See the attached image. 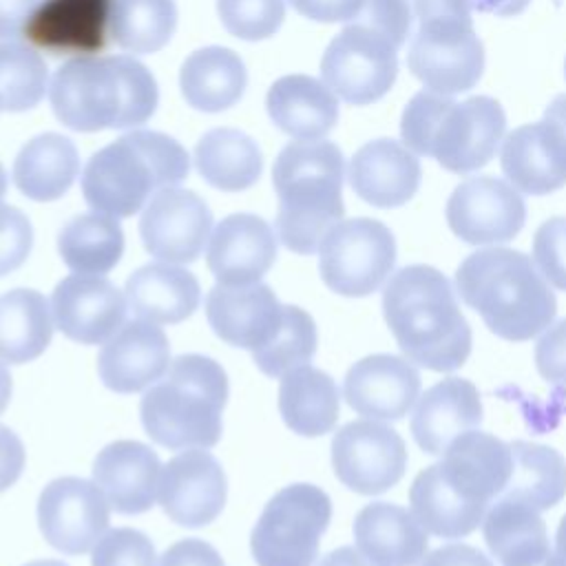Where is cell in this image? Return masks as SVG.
<instances>
[{
    "label": "cell",
    "instance_id": "2e32d148",
    "mask_svg": "<svg viewBox=\"0 0 566 566\" xmlns=\"http://www.w3.org/2000/svg\"><path fill=\"white\" fill-rule=\"evenodd\" d=\"M212 230L206 201L186 188H161L144 206L139 237L146 252L166 263H195Z\"/></svg>",
    "mask_w": 566,
    "mask_h": 566
},
{
    "label": "cell",
    "instance_id": "db71d44e",
    "mask_svg": "<svg viewBox=\"0 0 566 566\" xmlns=\"http://www.w3.org/2000/svg\"><path fill=\"white\" fill-rule=\"evenodd\" d=\"M38 0H0V40H13L24 33Z\"/></svg>",
    "mask_w": 566,
    "mask_h": 566
},
{
    "label": "cell",
    "instance_id": "44dd1931",
    "mask_svg": "<svg viewBox=\"0 0 566 566\" xmlns=\"http://www.w3.org/2000/svg\"><path fill=\"white\" fill-rule=\"evenodd\" d=\"M168 365V336L161 327L142 318L124 323L97 354L99 380L115 394L146 389L166 374Z\"/></svg>",
    "mask_w": 566,
    "mask_h": 566
},
{
    "label": "cell",
    "instance_id": "f35d334b",
    "mask_svg": "<svg viewBox=\"0 0 566 566\" xmlns=\"http://www.w3.org/2000/svg\"><path fill=\"white\" fill-rule=\"evenodd\" d=\"M500 164L511 186L524 195L539 197L566 186V177L553 166L539 142L535 122L524 124L504 137Z\"/></svg>",
    "mask_w": 566,
    "mask_h": 566
},
{
    "label": "cell",
    "instance_id": "603a6c76",
    "mask_svg": "<svg viewBox=\"0 0 566 566\" xmlns=\"http://www.w3.org/2000/svg\"><path fill=\"white\" fill-rule=\"evenodd\" d=\"M276 234L270 223L250 212H237L212 230L206 263L219 285L261 281L276 261Z\"/></svg>",
    "mask_w": 566,
    "mask_h": 566
},
{
    "label": "cell",
    "instance_id": "5b68a950",
    "mask_svg": "<svg viewBox=\"0 0 566 566\" xmlns=\"http://www.w3.org/2000/svg\"><path fill=\"white\" fill-rule=\"evenodd\" d=\"M345 157L334 142L296 139L276 157L272 184L279 197L276 237L296 254H314L343 219Z\"/></svg>",
    "mask_w": 566,
    "mask_h": 566
},
{
    "label": "cell",
    "instance_id": "ba28073f",
    "mask_svg": "<svg viewBox=\"0 0 566 566\" xmlns=\"http://www.w3.org/2000/svg\"><path fill=\"white\" fill-rule=\"evenodd\" d=\"M186 148L157 130H130L99 148L82 172V195L95 212L133 217L148 199L188 177Z\"/></svg>",
    "mask_w": 566,
    "mask_h": 566
},
{
    "label": "cell",
    "instance_id": "680465c9",
    "mask_svg": "<svg viewBox=\"0 0 566 566\" xmlns=\"http://www.w3.org/2000/svg\"><path fill=\"white\" fill-rule=\"evenodd\" d=\"M555 551H557V557L566 564V513L562 515L557 533H555Z\"/></svg>",
    "mask_w": 566,
    "mask_h": 566
},
{
    "label": "cell",
    "instance_id": "cb8c5ba5",
    "mask_svg": "<svg viewBox=\"0 0 566 566\" xmlns=\"http://www.w3.org/2000/svg\"><path fill=\"white\" fill-rule=\"evenodd\" d=\"M347 179L352 190L369 206L398 208L418 192L422 168L405 144L380 137L354 153Z\"/></svg>",
    "mask_w": 566,
    "mask_h": 566
},
{
    "label": "cell",
    "instance_id": "816d5d0a",
    "mask_svg": "<svg viewBox=\"0 0 566 566\" xmlns=\"http://www.w3.org/2000/svg\"><path fill=\"white\" fill-rule=\"evenodd\" d=\"M24 464L27 451L20 436L7 424H0V493L20 480Z\"/></svg>",
    "mask_w": 566,
    "mask_h": 566
},
{
    "label": "cell",
    "instance_id": "7c38bea8",
    "mask_svg": "<svg viewBox=\"0 0 566 566\" xmlns=\"http://www.w3.org/2000/svg\"><path fill=\"white\" fill-rule=\"evenodd\" d=\"M396 265L391 230L369 217L338 221L321 241L318 270L323 283L340 296L374 294Z\"/></svg>",
    "mask_w": 566,
    "mask_h": 566
},
{
    "label": "cell",
    "instance_id": "c3c4849f",
    "mask_svg": "<svg viewBox=\"0 0 566 566\" xmlns=\"http://www.w3.org/2000/svg\"><path fill=\"white\" fill-rule=\"evenodd\" d=\"M535 365L544 380L566 382V318L542 334L535 345Z\"/></svg>",
    "mask_w": 566,
    "mask_h": 566
},
{
    "label": "cell",
    "instance_id": "7bdbcfd3",
    "mask_svg": "<svg viewBox=\"0 0 566 566\" xmlns=\"http://www.w3.org/2000/svg\"><path fill=\"white\" fill-rule=\"evenodd\" d=\"M150 537L137 528L119 526L104 533L93 546L91 566H155Z\"/></svg>",
    "mask_w": 566,
    "mask_h": 566
},
{
    "label": "cell",
    "instance_id": "94428289",
    "mask_svg": "<svg viewBox=\"0 0 566 566\" xmlns=\"http://www.w3.org/2000/svg\"><path fill=\"white\" fill-rule=\"evenodd\" d=\"M531 566H566V564H564V562H562L557 555H553V553H551L548 557H544L542 562H537V564H531Z\"/></svg>",
    "mask_w": 566,
    "mask_h": 566
},
{
    "label": "cell",
    "instance_id": "8d00e7d4",
    "mask_svg": "<svg viewBox=\"0 0 566 566\" xmlns=\"http://www.w3.org/2000/svg\"><path fill=\"white\" fill-rule=\"evenodd\" d=\"M513 471L500 497L522 502L535 511L557 506L566 495V460L546 444L511 442Z\"/></svg>",
    "mask_w": 566,
    "mask_h": 566
},
{
    "label": "cell",
    "instance_id": "d590c367",
    "mask_svg": "<svg viewBox=\"0 0 566 566\" xmlns=\"http://www.w3.org/2000/svg\"><path fill=\"white\" fill-rule=\"evenodd\" d=\"M62 261L77 274H106L124 254V232L117 217L84 212L64 223L57 234Z\"/></svg>",
    "mask_w": 566,
    "mask_h": 566
},
{
    "label": "cell",
    "instance_id": "681fc988",
    "mask_svg": "<svg viewBox=\"0 0 566 566\" xmlns=\"http://www.w3.org/2000/svg\"><path fill=\"white\" fill-rule=\"evenodd\" d=\"M159 566H226V562L212 544L199 537H186L164 551Z\"/></svg>",
    "mask_w": 566,
    "mask_h": 566
},
{
    "label": "cell",
    "instance_id": "f546056e",
    "mask_svg": "<svg viewBox=\"0 0 566 566\" xmlns=\"http://www.w3.org/2000/svg\"><path fill=\"white\" fill-rule=\"evenodd\" d=\"M338 411L340 394L327 371L303 365L281 378L279 413L294 433L305 438L325 436L336 427Z\"/></svg>",
    "mask_w": 566,
    "mask_h": 566
},
{
    "label": "cell",
    "instance_id": "484cf974",
    "mask_svg": "<svg viewBox=\"0 0 566 566\" xmlns=\"http://www.w3.org/2000/svg\"><path fill=\"white\" fill-rule=\"evenodd\" d=\"M482 422V400L478 387L467 378H444L431 385L411 416L416 444L429 455H442L462 433Z\"/></svg>",
    "mask_w": 566,
    "mask_h": 566
},
{
    "label": "cell",
    "instance_id": "30bf717a",
    "mask_svg": "<svg viewBox=\"0 0 566 566\" xmlns=\"http://www.w3.org/2000/svg\"><path fill=\"white\" fill-rule=\"evenodd\" d=\"M329 520L332 500L321 486H283L268 500L250 533L256 566H314Z\"/></svg>",
    "mask_w": 566,
    "mask_h": 566
},
{
    "label": "cell",
    "instance_id": "7a4b0ae2",
    "mask_svg": "<svg viewBox=\"0 0 566 566\" xmlns=\"http://www.w3.org/2000/svg\"><path fill=\"white\" fill-rule=\"evenodd\" d=\"M382 316L407 360L424 369L453 371L471 354V325L451 281L433 265L413 263L391 274Z\"/></svg>",
    "mask_w": 566,
    "mask_h": 566
},
{
    "label": "cell",
    "instance_id": "3957f363",
    "mask_svg": "<svg viewBox=\"0 0 566 566\" xmlns=\"http://www.w3.org/2000/svg\"><path fill=\"white\" fill-rule=\"evenodd\" d=\"M55 117L80 133L133 128L157 108V82L133 55H84L62 64L49 88Z\"/></svg>",
    "mask_w": 566,
    "mask_h": 566
},
{
    "label": "cell",
    "instance_id": "277c9868",
    "mask_svg": "<svg viewBox=\"0 0 566 566\" xmlns=\"http://www.w3.org/2000/svg\"><path fill=\"white\" fill-rule=\"evenodd\" d=\"M460 298L504 340H528L546 329L557 301L535 261L513 248H484L455 270Z\"/></svg>",
    "mask_w": 566,
    "mask_h": 566
},
{
    "label": "cell",
    "instance_id": "60d3db41",
    "mask_svg": "<svg viewBox=\"0 0 566 566\" xmlns=\"http://www.w3.org/2000/svg\"><path fill=\"white\" fill-rule=\"evenodd\" d=\"M318 347L314 318L298 305H285L279 334L270 345L252 354L254 365L270 378H283L287 371L310 365Z\"/></svg>",
    "mask_w": 566,
    "mask_h": 566
},
{
    "label": "cell",
    "instance_id": "52a82bcc",
    "mask_svg": "<svg viewBox=\"0 0 566 566\" xmlns=\"http://www.w3.org/2000/svg\"><path fill=\"white\" fill-rule=\"evenodd\" d=\"M228 374L210 356L181 354L142 396L139 418L153 442L168 449H210L219 442Z\"/></svg>",
    "mask_w": 566,
    "mask_h": 566
},
{
    "label": "cell",
    "instance_id": "ee69618b",
    "mask_svg": "<svg viewBox=\"0 0 566 566\" xmlns=\"http://www.w3.org/2000/svg\"><path fill=\"white\" fill-rule=\"evenodd\" d=\"M533 261L553 287L566 292V217H551L535 230Z\"/></svg>",
    "mask_w": 566,
    "mask_h": 566
},
{
    "label": "cell",
    "instance_id": "5bb4252c",
    "mask_svg": "<svg viewBox=\"0 0 566 566\" xmlns=\"http://www.w3.org/2000/svg\"><path fill=\"white\" fill-rule=\"evenodd\" d=\"M108 506L95 482L75 475L55 478L38 497V526L55 551L84 555L108 528Z\"/></svg>",
    "mask_w": 566,
    "mask_h": 566
},
{
    "label": "cell",
    "instance_id": "bcb514c9",
    "mask_svg": "<svg viewBox=\"0 0 566 566\" xmlns=\"http://www.w3.org/2000/svg\"><path fill=\"white\" fill-rule=\"evenodd\" d=\"M354 20L382 29L396 42L405 44L411 35V9L407 0H365Z\"/></svg>",
    "mask_w": 566,
    "mask_h": 566
},
{
    "label": "cell",
    "instance_id": "8992f818",
    "mask_svg": "<svg viewBox=\"0 0 566 566\" xmlns=\"http://www.w3.org/2000/svg\"><path fill=\"white\" fill-rule=\"evenodd\" d=\"M504 130V108L489 95L453 102L451 95L424 88L407 102L400 117L402 144L455 175L484 168L495 157Z\"/></svg>",
    "mask_w": 566,
    "mask_h": 566
},
{
    "label": "cell",
    "instance_id": "e0dca14e",
    "mask_svg": "<svg viewBox=\"0 0 566 566\" xmlns=\"http://www.w3.org/2000/svg\"><path fill=\"white\" fill-rule=\"evenodd\" d=\"M226 497V471L206 449H186L161 467L157 500L164 513L179 526H208L223 511Z\"/></svg>",
    "mask_w": 566,
    "mask_h": 566
},
{
    "label": "cell",
    "instance_id": "d6a6232c",
    "mask_svg": "<svg viewBox=\"0 0 566 566\" xmlns=\"http://www.w3.org/2000/svg\"><path fill=\"white\" fill-rule=\"evenodd\" d=\"M80 157L60 133H42L27 142L13 161V184L33 201H55L73 186Z\"/></svg>",
    "mask_w": 566,
    "mask_h": 566
},
{
    "label": "cell",
    "instance_id": "7402d4cb",
    "mask_svg": "<svg viewBox=\"0 0 566 566\" xmlns=\"http://www.w3.org/2000/svg\"><path fill=\"white\" fill-rule=\"evenodd\" d=\"M420 394L418 369L394 354H369L354 363L343 380L345 402L360 416L400 420Z\"/></svg>",
    "mask_w": 566,
    "mask_h": 566
},
{
    "label": "cell",
    "instance_id": "9a60e30c",
    "mask_svg": "<svg viewBox=\"0 0 566 566\" xmlns=\"http://www.w3.org/2000/svg\"><path fill=\"white\" fill-rule=\"evenodd\" d=\"M444 214L451 232L464 243L495 245L520 234L526 221V206L509 181L482 175L469 177L453 188Z\"/></svg>",
    "mask_w": 566,
    "mask_h": 566
},
{
    "label": "cell",
    "instance_id": "d6986e66",
    "mask_svg": "<svg viewBox=\"0 0 566 566\" xmlns=\"http://www.w3.org/2000/svg\"><path fill=\"white\" fill-rule=\"evenodd\" d=\"M126 301L102 274H69L51 294L55 327L80 345L106 343L126 318Z\"/></svg>",
    "mask_w": 566,
    "mask_h": 566
},
{
    "label": "cell",
    "instance_id": "ab89813d",
    "mask_svg": "<svg viewBox=\"0 0 566 566\" xmlns=\"http://www.w3.org/2000/svg\"><path fill=\"white\" fill-rule=\"evenodd\" d=\"M46 64L22 42H0V108L22 113L40 104L46 93Z\"/></svg>",
    "mask_w": 566,
    "mask_h": 566
},
{
    "label": "cell",
    "instance_id": "6da1fadb",
    "mask_svg": "<svg viewBox=\"0 0 566 566\" xmlns=\"http://www.w3.org/2000/svg\"><path fill=\"white\" fill-rule=\"evenodd\" d=\"M511 471V444L471 429L444 449L440 462L413 478L409 489L411 513L431 535L442 539L467 537L502 495Z\"/></svg>",
    "mask_w": 566,
    "mask_h": 566
},
{
    "label": "cell",
    "instance_id": "83f0119b",
    "mask_svg": "<svg viewBox=\"0 0 566 566\" xmlns=\"http://www.w3.org/2000/svg\"><path fill=\"white\" fill-rule=\"evenodd\" d=\"M265 108L274 126L294 139H323L338 122L332 88L303 73L279 77L265 95Z\"/></svg>",
    "mask_w": 566,
    "mask_h": 566
},
{
    "label": "cell",
    "instance_id": "6125c7cd",
    "mask_svg": "<svg viewBox=\"0 0 566 566\" xmlns=\"http://www.w3.org/2000/svg\"><path fill=\"white\" fill-rule=\"evenodd\" d=\"M4 192H7V172H4V168L0 164V199L4 197Z\"/></svg>",
    "mask_w": 566,
    "mask_h": 566
},
{
    "label": "cell",
    "instance_id": "ffe728a7",
    "mask_svg": "<svg viewBox=\"0 0 566 566\" xmlns=\"http://www.w3.org/2000/svg\"><path fill=\"white\" fill-rule=\"evenodd\" d=\"M285 305L274 290L261 281L250 285H214L206 294V318L212 332L228 345L263 349L283 325Z\"/></svg>",
    "mask_w": 566,
    "mask_h": 566
},
{
    "label": "cell",
    "instance_id": "9c48e42d",
    "mask_svg": "<svg viewBox=\"0 0 566 566\" xmlns=\"http://www.w3.org/2000/svg\"><path fill=\"white\" fill-rule=\"evenodd\" d=\"M418 29L407 66L424 88L455 95L471 91L484 71V44L473 29L471 0H411Z\"/></svg>",
    "mask_w": 566,
    "mask_h": 566
},
{
    "label": "cell",
    "instance_id": "d4e9b609",
    "mask_svg": "<svg viewBox=\"0 0 566 566\" xmlns=\"http://www.w3.org/2000/svg\"><path fill=\"white\" fill-rule=\"evenodd\" d=\"M159 473V455L139 440H115L93 460V482L122 515H139L155 504Z\"/></svg>",
    "mask_w": 566,
    "mask_h": 566
},
{
    "label": "cell",
    "instance_id": "74e56055",
    "mask_svg": "<svg viewBox=\"0 0 566 566\" xmlns=\"http://www.w3.org/2000/svg\"><path fill=\"white\" fill-rule=\"evenodd\" d=\"M177 27L175 0H115L111 42L128 53H155Z\"/></svg>",
    "mask_w": 566,
    "mask_h": 566
},
{
    "label": "cell",
    "instance_id": "4dcf8cb0",
    "mask_svg": "<svg viewBox=\"0 0 566 566\" xmlns=\"http://www.w3.org/2000/svg\"><path fill=\"white\" fill-rule=\"evenodd\" d=\"M248 73L239 53L226 46H206L186 57L179 71L184 99L203 113L234 106L245 91Z\"/></svg>",
    "mask_w": 566,
    "mask_h": 566
},
{
    "label": "cell",
    "instance_id": "e575fe53",
    "mask_svg": "<svg viewBox=\"0 0 566 566\" xmlns=\"http://www.w3.org/2000/svg\"><path fill=\"white\" fill-rule=\"evenodd\" d=\"M195 166L212 188L239 192L261 177L263 155L256 142L243 130L214 128L197 142Z\"/></svg>",
    "mask_w": 566,
    "mask_h": 566
},
{
    "label": "cell",
    "instance_id": "4316f807",
    "mask_svg": "<svg viewBox=\"0 0 566 566\" xmlns=\"http://www.w3.org/2000/svg\"><path fill=\"white\" fill-rule=\"evenodd\" d=\"M356 548L378 566H418L427 557L424 526L411 511L391 502H371L354 517Z\"/></svg>",
    "mask_w": 566,
    "mask_h": 566
},
{
    "label": "cell",
    "instance_id": "f5cc1de1",
    "mask_svg": "<svg viewBox=\"0 0 566 566\" xmlns=\"http://www.w3.org/2000/svg\"><path fill=\"white\" fill-rule=\"evenodd\" d=\"M420 566H493V562L475 546L453 542L427 553Z\"/></svg>",
    "mask_w": 566,
    "mask_h": 566
},
{
    "label": "cell",
    "instance_id": "f6af8a7d",
    "mask_svg": "<svg viewBox=\"0 0 566 566\" xmlns=\"http://www.w3.org/2000/svg\"><path fill=\"white\" fill-rule=\"evenodd\" d=\"M33 248V228L29 217L0 201V276L18 270Z\"/></svg>",
    "mask_w": 566,
    "mask_h": 566
},
{
    "label": "cell",
    "instance_id": "11a10c76",
    "mask_svg": "<svg viewBox=\"0 0 566 566\" xmlns=\"http://www.w3.org/2000/svg\"><path fill=\"white\" fill-rule=\"evenodd\" d=\"M533 0H471V9L480 13H493L500 18L520 15Z\"/></svg>",
    "mask_w": 566,
    "mask_h": 566
},
{
    "label": "cell",
    "instance_id": "836d02e7",
    "mask_svg": "<svg viewBox=\"0 0 566 566\" xmlns=\"http://www.w3.org/2000/svg\"><path fill=\"white\" fill-rule=\"evenodd\" d=\"M51 338V305L42 292L15 287L0 296V360L31 363L44 354Z\"/></svg>",
    "mask_w": 566,
    "mask_h": 566
},
{
    "label": "cell",
    "instance_id": "ac0fdd59",
    "mask_svg": "<svg viewBox=\"0 0 566 566\" xmlns=\"http://www.w3.org/2000/svg\"><path fill=\"white\" fill-rule=\"evenodd\" d=\"M115 0H38L22 38L51 55H99L111 42Z\"/></svg>",
    "mask_w": 566,
    "mask_h": 566
},
{
    "label": "cell",
    "instance_id": "7dc6e473",
    "mask_svg": "<svg viewBox=\"0 0 566 566\" xmlns=\"http://www.w3.org/2000/svg\"><path fill=\"white\" fill-rule=\"evenodd\" d=\"M535 124L546 155L566 177V93L555 95L553 102L544 108V117Z\"/></svg>",
    "mask_w": 566,
    "mask_h": 566
},
{
    "label": "cell",
    "instance_id": "b9f144b4",
    "mask_svg": "<svg viewBox=\"0 0 566 566\" xmlns=\"http://www.w3.org/2000/svg\"><path fill=\"white\" fill-rule=\"evenodd\" d=\"M217 13L234 38L265 40L285 18V0H217Z\"/></svg>",
    "mask_w": 566,
    "mask_h": 566
},
{
    "label": "cell",
    "instance_id": "f907efd6",
    "mask_svg": "<svg viewBox=\"0 0 566 566\" xmlns=\"http://www.w3.org/2000/svg\"><path fill=\"white\" fill-rule=\"evenodd\" d=\"M365 0H290L296 13L314 22H349L358 15Z\"/></svg>",
    "mask_w": 566,
    "mask_h": 566
},
{
    "label": "cell",
    "instance_id": "6f0895ef",
    "mask_svg": "<svg viewBox=\"0 0 566 566\" xmlns=\"http://www.w3.org/2000/svg\"><path fill=\"white\" fill-rule=\"evenodd\" d=\"M11 391H13V378H11L9 369L0 363V416L4 413V409L11 400Z\"/></svg>",
    "mask_w": 566,
    "mask_h": 566
},
{
    "label": "cell",
    "instance_id": "f1b7e54d",
    "mask_svg": "<svg viewBox=\"0 0 566 566\" xmlns=\"http://www.w3.org/2000/svg\"><path fill=\"white\" fill-rule=\"evenodd\" d=\"M130 312L155 325H175L195 314L201 287L192 272L170 263H148L126 279Z\"/></svg>",
    "mask_w": 566,
    "mask_h": 566
},
{
    "label": "cell",
    "instance_id": "1f68e13d",
    "mask_svg": "<svg viewBox=\"0 0 566 566\" xmlns=\"http://www.w3.org/2000/svg\"><path fill=\"white\" fill-rule=\"evenodd\" d=\"M484 542L502 566H531L551 555L548 531L539 511L497 497L482 520Z\"/></svg>",
    "mask_w": 566,
    "mask_h": 566
},
{
    "label": "cell",
    "instance_id": "8fae6325",
    "mask_svg": "<svg viewBox=\"0 0 566 566\" xmlns=\"http://www.w3.org/2000/svg\"><path fill=\"white\" fill-rule=\"evenodd\" d=\"M400 46L382 29L349 20L327 44L321 60V77L347 104H374L396 82Z\"/></svg>",
    "mask_w": 566,
    "mask_h": 566
},
{
    "label": "cell",
    "instance_id": "9f6ffc18",
    "mask_svg": "<svg viewBox=\"0 0 566 566\" xmlns=\"http://www.w3.org/2000/svg\"><path fill=\"white\" fill-rule=\"evenodd\" d=\"M318 566H378V564L367 559L354 546H338V548L329 551L325 557H321Z\"/></svg>",
    "mask_w": 566,
    "mask_h": 566
},
{
    "label": "cell",
    "instance_id": "be15d7a7",
    "mask_svg": "<svg viewBox=\"0 0 566 566\" xmlns=\"http://www.w3.org/2000/svg\"><path fill=\"white\" fill-rule=\"evenodd\" d=\"M564 75H566V60H564Z\"/></svg>",
    "mask_w": 566,
    "mask_h": 566
},
{
    "label": "cell",
    "instance_id": "91938a15",
    "mask_svg": "<svg viewBox=\"0 0 566 566\" xmlns=\"http://www.w3.org/2000/svg\"><path fill=\"white\" fill-rule=\"evenodd\" d=\"M22 566H69V564H64L62 559H33V562H27Z\"/></svg>",
    "mask_w": 566,
    "mask_h": 566
},
{
    "label": "cell",
    "instance_id": "4fadbf2b",
    "mask_svg": "<svg viewBox=\"0 0 566 566\" xmlns=\"http://www.w3.org/2000/svg\"><path fill=\"white\" fill-rule=\"evenodd\" d=\"M332 469L349 491L380 495L405 475V440L389 424L352 420L332 438Z\"/></svg>",
    "mask_w": 566,
    "mask_h": 566
}]
</instances>
